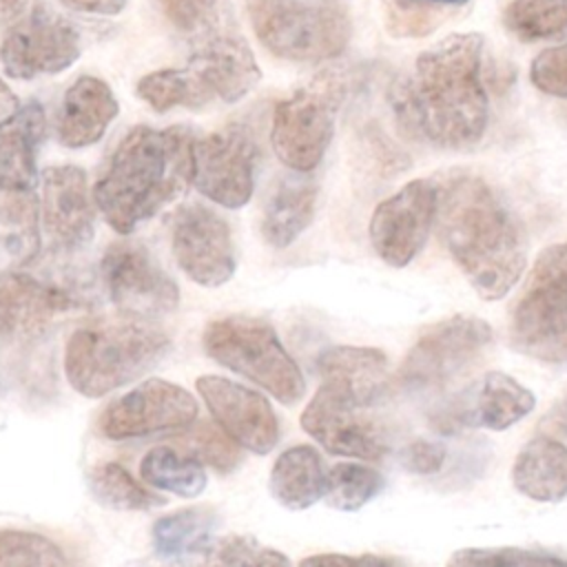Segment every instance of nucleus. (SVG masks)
I'll return each instance as SVG.
<instances>
[{"label":"nucleus","mask_w":567,"mask_h":567,"mask_svg":"<svg viewBox=\"0 0 567 567\" xmlns=\"http://www.w3.org/2000/svg\"><path fill=\"white\" fill-rule=\"evenodd\" d=\"M483 47L485 38L476 31L450 33L392 82L388 97L403 135L450 151L481 142L489 122Z\"/></svg>","instance_id":"1"},{"label":"nucleus","mask_w":567,"mask_h":567,"mask_svg":"<svg viewBox=\"0 0 567 567\" xmlns=\"http://www.w3.org/2000/svg\"><path fill=\"white\" fill-rule=\"evenodd\" d=\"M439 239L485 299H503L527 266V233L503 197L474 173L456 171L436 186Z\"/></svg>","instance_id":"2"},{"label":"nucleus","mask_w":567,"mask_h":567,"mask_svg":"<svg viewBox=\"0 0 567 567\" xmlns=\"http://www.w3.org/2000/svg\"><path fill=\"white\" fill-rule=\"evenodd\" d=\"M195 140L188 126H135L120 140L93 186V202L115 233H133L193 184Z\"/></svg>","instance_id":"3"},{"label":"nucleus","mask_w":567,"mask_h":567,"mask_svg":"<svg viewBox=\"0 0 567 567\" xmlns=\"http://www.w3.org/2000/svg\"><path fill=\"white\" fill-rule=\"evenodd\" d=\"M166 350L168 337L151 319L97 321L69 337L64 374L78 394L97 399L142 377Z\"/></svg>","instance_id":"4"},{"label":"nucleus","mask_w":567,"mask_h":567,"mask_svg":"<svg viewBox=\"0 0 567 567\" xmlns=\"http://www.w3.org/2000/svg\"><path fill=\"white\" fill-rule=\"evenodd\" d=\"M257 40L290 62L332 60L350 42L352 20L341 0H244Z\"/></svg>","instance_id":"5"},{"label":"nucleus","mask_w":567,"mask_h":567,"mask_svg":"<svg viewBox=\"0 0 567 567\" xmlns=\"http://www.w3.org/2000/svg\"><path fill=\"white\" fill-rule=\"evenodd\" d=\"M202 346L215 363L250 379L284 405L297 403L306 392L297 361L264 319L239 315L213 319L204 328Z\"/></svg>","instance_id":"6"},{"label":"nucleus","mask_w":567,"mask_h":567,"mask_svg":"<svg viewBox=\"0 0 567 567\" xmlns=\"http://www.w3.org/2000/svg\"><path fill=\"white\" fill-rule=\"evenodd\" d=\"M509 334L525 357L547 363L567 359V241L536 257L516 299Z\"/></svg>","instance_id":"7"},{"label":"nucleus","mask_w":567,"mask_h":567,"mask_svg":"<svg viewBox=\"0 0 567 567\" xmlns=\"http://www.w3.org/2000/svg\"><path fill=\"white\" fill-rule=\"evenodd\" d=\"M346 91L348 78L330 69L275 104L270 144L286 168L310 173L321 164Z\"/></svg>","instance_id":"8"},{"label":"nucleus","mask_w":567,"mask_h":567,"mask_svg":"<svg viewBox=\"0 0 567 567\" xmlns=\"http://www.w3.org/2000/svg\"><path fill=\"white\" fill-rule=\"evenodd\" d=\"M492 343V328L481 317L454 315L427 326L403 357L396 379L403 388H441L465 372Z\"/></svg>","instance_id":"9"},{"label":"nucleus","mask_w":567,"mask_h":567,"mask_svg":"<svg viewBox=\"0 0 567 567\" xmlns=\"http://www.w3.org/2000/svg\"><path fill=\"white\" fill-rule=\"evenodd\" d=\"M80 51L78 27L44 0L18 18L0 40V62L13 80L55 75L69 69L80 58Z\"/></svg>","instance_id":"10"},{"label":"nucleus","mask_w":567,"mask_h":567,"mask_svg":"<svg viewBox=\"0 0 567 567\" xmlns=\"http://www.w3.org/2000/svg\"><path fill=\"white\" fill-rule=\"evenodd\" d=\"M257 142L246 124H228L193 144V186L224 208H241L255 190Z\"/></svg>","instance_id":"11"},{"label":"nucleus","mask_w":567,"mask_h":567,"mask_svg":"<svg viewBox=\"0 0 567 567\" xmlns=\"http://www.w3.org/2000/svg\"><path fill=\"white\" fill-rule=\"evenodd\" d=\"M100 272L111 301L126 317L155 319L177 308V284L142 244H111L102 255Z\"/></svg>","instance_id":"12"},{"label":"nucleus","mask_w":567,"mask_h":567,"mask_svg":"<svg viewBox=\"0 0 567 567\" xmlns=\"http://www.w3.org/2000/svg\"><path fill=\"white\" fill-rule=\"evenodd\" d=\"M436 213V184L412 179L377 204L368 235L377 257L392 266H408L423 248Z\"/></svg>","instance_id":"13"},{"label":"nucleus","mask_w":567,"mask_h":567,"mask_svg":"<svg viewBox=\"0 0 567 567\" xmlns=\"http://www.w3.org/2000/svg\"><path fill=\"white\" fill-rule=\"evenodd\" d=\"M197 419L195 396L177 383L148 379L100 414L97 427L106 439L126 441L164 430H184Z\"/></svg>","instance_id":"14"},{"label":"nucleus","mask_w":567,"mask_h":567,"mask_svg":"<svg viewBox=\"0 0 567 567\" xmlns=\"http://www.w3.org/2000/svg\"><path fill=\"white\" fill-rule=\"evenodd\" d=\"M171 246L177 266L197 286L219 288L235 275L230 226L208 206L186 204L175 213Z\"/></svg>","instance_id":"15"},{"label":"nucleus","mask_w":567,"mask_h":567,"mask_svg":"<svg viewBox=\"0 0 567 567\" xmlns=\"http://www.w3.org/2000/svg\"><path fill=\"white\" fill-rule=\"evenodd\" d=\"M359 408L337 394L334 390L319 385L306 410L301 412V427L330 454L379 461L388 452L383 430L363 414Z\"/></svg>","instance_id":"16"},{"label":"nucleus","mask_w":567,"mask_h":567,"mask_svg":"<svg viewBox=\"0 0 567 567\" xmlns=\"http://www.w3.org/2000/svg\"><path fill=\"white\" fill-rule=\"evenodd\" d=\"M215 423L252 454H268L279 441V421L270 401L226 377L204 374L195 381Z\"/></svg>","instance_id":"17"},{"label":"nucleus","mask_w":567,"mask_h":567,"mask_svg":"<svg viewBox=\"0 0 567 567\" xmlns=\"http://www.w3.org/2000/svg\"><path fill=\"white\" fill-rule=\"evenodd\" d=\"M534 405V392L520 381L498 370L485 372L472 388L434 416V427L441 432H456L461 427L501 432L525 419Z\"/></svg>","instance_id":"18"},{"label":"nucleus","mask_w":567,"mask_h":567,"mask_svg":"<svg viewBox=\"0 0 567 567\" xmlns=\"http://www.w3.org/2000/svg\"><path fill=\"white\" fill-rule=\"evenodd\" d=\"M86 173L75 164L49 166L42 173L40 219L58 250H78L93 239L95 208Z\"/></svg>","instance_id":"19"},{"label":"nucleus","mask_w":567,"mask_h":567,"mask_svg":"<svg viewBox=\"0 0 567 567\" xmlns=\"http://www.w3.org/2000/svg\"><path fill=\"white\" fill-rule=\"evenodd\" d=\"M78 308V299L62 286L22 270L0 272V337L27 341L44 334L60 315Z\"/></svg>","instance_id":"20"},{"label":"nucleus","mask_w":567,"mask_h":567,"mask_svg":"<svg viewBox=\"0 0 567 567\" xmlns=\"http://www.w3.org/2000/svg\"><path fill=\"white\" fill-rule=\"evenodd\" d=\"M213 97L239 102L261 80V69L250 47L235 35H210L193 51L186 64Z\"/></svg>","instance_id":"21"},{"label":"nucleus","mask_w":567,"mask_h":567,"mask_svg":"<svg viewBox=\"0 0 567 567\" xmlns=\"http://www.w3.org/2000/svg\"><path fill=\"white\" fill-rule=\"evenodd\" d=\"M321 385L359 408L374 405L388 388V357L379 348L334 346L319 354Z\"/></svg>","instance_id":"22"},{"label":"nucleus","mask_w":567,"mask_h":567,"mask_svg":"<svg viewBox=\"0 0 567 567\" xmlns=\"http://www.w3.org/2000/svg\"><path fill=\"white\" fill-rule=\"evenodd\" d=\"M120 102L111 86L95 75H80L64 91L58 113V140L66 148H84L102 140L117 117Z\"/></svg>","instance_id":"23"},{"label":"nucleus","mask_w":567,"mask_h":567,"mask_svg":"<svg viewBox=\"0 0 567 567\" xmlns=\"http://www.w3.org/2000/svg\"><path fill=\"white\" fill-rule=\"evenodd\" d=\"M44 133L40 102H27L0 120V190H33Z\"/></svg>","instance_id":"24"},{"label":"nucleus","mask_w":567,"mask_h":567,"mask_svg":"<svg viewBox=\"0 0 567 567\" xmlns=\"http://www.w3.org/2000/svg\"><path fill=\"white\" fill-rule=\"evenodd\" d=\"M317 184L308 173L290 171L281 175L261 210V237L272 248L290 246L312 221Z\"/></svg>","instance_id":"25"},{"label":"nucleus","mask_w":567,"mask_h":567,"mask_svg":"<svg viewBox=\"0 0 567 567\" xmlns=\"http://www.w3.org/2000/svg\"><path fill=\"white\" fill-rule=\"evenodd\" d=\"M512 485L538 503H558L567 496V443L549 434L532 436L516 454Z\"/></svg>","instance_id":"26"},{"label":"nucleus","mask_w":567,"mask_h":567,"mask_svg":"<svg viewBox=\"0 0 567 567\" xmlns=\"http://www.w3.org/2000/svg\"><path fill=\"white\" fill-rule=\"evenodd\" d=\"M328 472L310 445L284 450L270 470V494L286 509H306L326 494Z\"/></svg>","instance_id":"27"},{"label":"nucleus","mask_w":567,"mask_h":567,"mask_svg":"<svg viewBox=\"0 0 567 567\" xmlns=\"http://www.w3.org/2000/svg\"><path fill=\"white\" fill-rule=\"evenodd\" d=\"M217 529V514L210 507H186L173 514L159 516L153 523L151 538L153 549L162 558H186L213 547Z\"/></svg>","instance_id":"28"},{"label":"nucleus","mask_w":567,"mask_h":567,"mask_svg":"<svg viewBox=\"0 0 567 567\" xmlns=\"http://www.w3.org/2000/svg\"><path fill=\"white\" fill-rule=\"evenodd\" d=\"M40 246V202L33 190H0V248L29 264Z\"/></svg>","instance_id":"29"},{"label":"nucleus","mask_w":567,"mask_h":567,"mask_svg":"<svg viewBox=\"0 0 567 567\" xmlns=\"http://www.w3.org/2000/svg\"><path fill=\"white\" fill-rule=\"evenodd\" d=\"M142 478L182 498H193L206 489L204 463L175 445H155L140 461Z\"/></svg>","instance_id":"30"},{"label":"nucleus","mask_w":567,"mask_h":567,"mask_svg":"<svg viewBox=\"0 0 567 567\" xmlns=\"http://www.w3.org/2000/svg\"><path fill=\"white\" fill-rule=\"evenodd\" d=\"M86 478L95 501L117 512H151L166 503V498L146 489L124 465L115 461L93 467Z\"/></svg>","instance_id":"31"},{"label":"nucleus","mask_w":567,"mask_h":567,"mask_svg":"<svg viewBox=\"0 0 567 567\" xmlns=\"http://www.w3.org/2000/svg\"><path fill=\"white\" fill-rule=\"evenodd\" d=\"M137 95L157 113L171 111L175 106L199 109L213 100L206 86L186 69H159L140 78L135 86Z\"/></svg>","instance_id":"32"},{"label":"nucleus","mask_w":567,"mask_h":567,"mask_svg":"<svg viewBox=\"0 0 567 567\" xmlns=\"http://www.w3.org/2000/svg\"><path fill=\"white\" fill-rule=\"evenodd\" d=\"M503 27L523 42L558 38L567 33V0H512L503 9Z\"/></svg>","instance_id":"33"},{"label":"nucleus","mask_w":567,"mask_h":567,"mask_svg":"<svg viewBox=\"0 0 567 567\" xmlns=\"http://www.w3.org/2000/svg\"><path fill=\"white\" fill-rule=\"evenodd\" d=\"M385 478L363 463H337L328 470L326 503L339 512H357L379 496Z\"/></svg>","instance_id":"34"},{"label":"nucleus","mask_w":567,"mask_h":567,"mask_svg":"<svg viewBox=\"0 0 567 567\" xmlns=\"http://www.w3.org/2000/svg\"><path fill=\"white\" fill-rule=\"evenodd\" d=\"M173 443L175 447L188 452L190 456L221 474L233 472L241 461L239 443L230 439L217 423L210 421H193L190 425L184 427L182 434L173 439Z\"/></svg>","instance_id":"35"},{"label":"nucleus","mask_w":567,"mask_h":567,"mask_svg":"<svg viewBox=\"0 0 567 567\" xmlns=\"http://www.w3.org/2000/svg\"><path fill=\"white\" fill-rule=\"evenodd\" d=\"M463 4H467V0H392L388 29L399 38H421L432 33Z\"/></svg>","instance_id":"36"},{"label":"nucleus","mask_w":567,"mask_h":567,"mask_svg":"<svg viewBox=\"0 0 567 567\" xmlns=\"http://www.w3.org/2000/svg\"><path fill=\"white\" fill-rule=\"evenodd\" d=\"M64 551L42 534L0 529V565H66Z\"/></svg>","instance_id":"37"},{"label":"nucleus","mask_w":567,"mask_h":567,"mask_svg":"<svg viewBox=\"0 0 567 567\" xmlns=\"http://www.w3.org/2000/svg\"><path fill=\"white\" fill-rule=\"evenodd\" d=\"M567 558L549 549L525 547H465L456 549L450 565H565Z\"/></svg>","instance_id":"38"},{"label":"nucleus","mask_w":567,"mask_h":567,"mask_svg":"<svg viewBox=\"0 0 567 567\" xmlns=\"http://www.w3.org/2000/svg\"><path fill=\"white\" fill-rule=\"evenodd\" d=\"M208 563L217 565H288L290 558L272 547L261 545L252 536L233 534L217 540L210 549Z\"/></svg>","instance_id":"39"},{"label":"nucleus","mask_w":567,"mask_h":567,"mask_svg":"<svg viewBox=\"0 0 567 567\" xmlns=\"http://www.w3.org/2000/svg\"><path fill=\"white\" fill-rule=\"evenodd\" d=\"M162 18L184 35H206L217 24L219 0H155Z\"/></svg>","instance_id":"40"},{"label":"nucleus","mask_w":567,"mask_h":567,"mask_svg":"<svg viewBox=\"0 0 567 567\" xmlns=\"http://www.w3.org/2000/svg\"><path fill=\"white\" fill-rule=\"evenodd\" d=\"M529 80L540 93L567 97V42L540 51L532 60Z\"/></svg>","instance_id":"41"},{"label":"nucleus","mask_w":567,"mask_h":567,"mask_svg":"<svg viewBox=\"0 0 567 567\" xmlns=\"http://www.w3.org/2000/svg\"><path fill=\"white\" fill-rule=\"evenodd\" d=\"M401 463L412 474L432 476V474L441 472V467L445 463V447L434 441L414 439L412 443L405 445V450L401 454Z\"/></svg>","instance_id":"42"},{"label":"nucleus","mask_w":567,"mask_h":567,"mask_svg":"<svg viewBox=\"0 0 567 567\" xmlns=\"http://www.w3.org/2000/svg\"><path fill=\"white\" fill-rule=\"evenodd\" d=\"M69 9L95 16H115L120 13L128 0H62Z\"/></svg>","instance_id":"43"},{"label":"nucleus","mask_w":567,"mask_h":567,"mask_svg":"<svg viewBox=\"0 0 567 567\" xmlns=\"http://www.w3.org/2000/svg\"><path fill=\"white\" fill-rule=\"evenodd\" d=\"M315 565V563H339V565H357V563H370V565H390L394 563L392 558H381V556H343V554H317L308 556L301 560V565Z\"/></svg>","instance_id":"44"},{"label":"nucleus","mask_w":567,"mask_h":567,"mask_svg":"<svg viewBox=\"0 0 567 567\" xmlns=\"http://www.w3.org/2000/svg\"><path fill=\"white\" fill-rule=\"evenodd\" d=\"M18 106H20V102H18L16 93H13V91L9 89V84L0 78V120L7 117L9 113H13Z\"/></svg>","instance_id":"45"},{"label":"nucleus","mask_w":567,"mask_h":567,"mask_svg":"<svg viewBox=\"0 0 567 567\" xmlns=\"http://www.w3.org/2000/svg\"><path fill=\"white\" fill-rule=\"evenodd\" d=\"M29 0H0V18H16L24 11Z\"/></svg>","instance_id":"46"},{"label":"nucleus","mask_w":567,"mask_h":567,"mask_svg":"<svg viewBox=\"0 0 567 567\" xmlns=\"http://www.w3.org/2000/svg\"><path fill=\"white\" fill-rule=\"evenodd\" d=\"M554 419H556V423L560 425V430H563V432H565V436H567V399H565L563 403H558V405H556Z\"/></svg>","instance_id":"47"}]
</instances>
